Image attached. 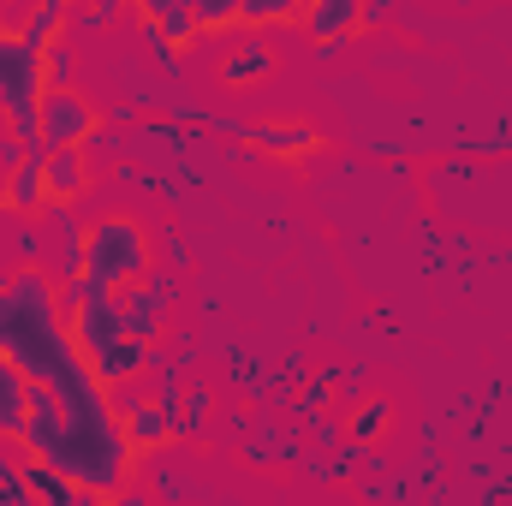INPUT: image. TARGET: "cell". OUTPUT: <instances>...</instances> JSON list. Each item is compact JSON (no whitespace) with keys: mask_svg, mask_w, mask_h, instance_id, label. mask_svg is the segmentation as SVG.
Here are the masks:
<instances>
[{"mask_svg":"<svg viewBox=\"0 0 512 506\" xmlns=\"http://www.w3.org/2000/svg\"><path fill=\"white\" fill-rule=\"evenodd\" d=\"M6 6H12V12H30V6H36V0H6Z\"/></svg>","mask_w":512,"mask_h":506,"instance_id":"24","label":"cell"},{"mask_svg":"<svg viewBox=\"0 0 512 506\" xmlns=\"http://www.w3.org/2000/svg\"><path fill=\"white\" fill-rule=\"evenodd\" d=\"M245 137H251V149H268V155H280V161H298V155H316V149H322V131L304 126V120H262V126H251Z\"/></svg>","mask_w":512,"mask_h":506,"instance_id":"13","label":"cell"},{"mask_svg":"<svg viewBox=\"0 0 512 506\" xmlns=\"http://www.w3.org/2000/svg\"><path fill=\"white\" fill-rule=\"evenodd\" d=\"M149 262H155V245H149L143 221L126 215V209H108V215H96V221L84 227V274H90L96 286L120 292V286H131V280L149 274Z\"/></svg>","mask_w":512,"mask_h":506,"instance_id":"4","label":"cell"},{"mask_svg":"<svg viewBox=\"0 0 512 506\" xmlns=\"http://www.w3.org/2000/svg\"><path fill=\"white\" fill-rule=\"evenodd\" d=\"M209 411H215L209 387H191V393H179V411H173V441H203V429H209Z\"/></svg>","mask_w":512,"mask_h":506,"instance_id":"17","label":"cell"},{"mask_svg":"<svg viewBox=\"0 0 512 506\" xmlns=\"http://www.w3.org/2000/svg\"><path fill=\"white\" fill-rule=\"evenodd\" d=\"M120 310H126V328L137 340H161V328H167V310H173V286L167 280H155V274H143V280H131L120 286Z\"/></svg>","mask_w":512,"mask_h":506,"instance_id":"10","label":"cell"},{"mask_svg":"<svg viewBox=\"0 0 512 506\" xmlns=\"http://www.w3.org/2000/svg\"><path fill=\"white\" fill-rule=\"evenodd\" d=\"M203 30H268L298 18V0H191Z\"/></svg>","mask_w":512,"mask_h":506,"instance_id":"7","label":"cell"},{"mask_svg":"<svg viewBox=\"0 0 512 506\" xmlns=\"http://www.w3.org/2000/svg\"><path fill=\"white\" fill-rule=\"evenodd\" d=\"M42 173H48V203H78L90 191V167H84V149L78 143L48 149L42 155Z\"/></svg>","mask_w":512,"mask_h":506,"instance_id":"14","label":"cell"},{"mask_svg":"<svg viewBox=\"0 0 512 506\" xmlns=\"http://www.w3.org/2000/svg\"><path fill=\"white\" fill-rule=\"evenodd\" d=\"M66 322H72V346L84 352V364L108 381V387H126V381H137L155 364L149 340H137L126 328L120 292H108V286H96L90 298H78V304L66 310Z\"/></svg>","mask_w":512,"mask_h":506,"instance_id":"3","label":"cell"},{"mask_svg":"<svg viewBox=\"0 0 512 506\" xmlns=\"http://www.w3.org/2000/svg\"><path fill=\"white\" fill-rule=\"evenodd\" d=\"M131 0H90V6H78V30H102L114 12H126Z\"/></svg>","mask_w":512,"mask_h":506,"instance_id":"21","label":"cell"},{"mask_svg":"<svg viewBox=\"0 0 512 506\" xmlns=\"http://www.w3.org/2000/svg\"><path fill=\"white\" fill-rule=\"evenodd\" d=\"M42 90H48V72H42V48L24 36V24H0V114H6V131L18 143H42Z\"/></svg>","mask_w":512,"mask_h":506,"instance_id":"5","label":"cell"},{"mask_svg":"<svg viewBox=\"0 0 512 506\" xmlns=\"http://www.w3.org/2000/svg\"><path fill=\"white\" fill-rule=\"evenodd\" d=\"M120 423H126V435H131V447H137V459L173 441V405H167L161 393H131V381L120 387Z\"/></svg>","mask_w":512,"mask_h":506,"instance_id":"9","label":"cell"},{"mask_svg":"<svg viewBox=\"0 0 512 506\" xmlns=\"http://www.w3.org/2000/svg\"><path fill=\"white\" fill-rule=\"evenodd\" d=\"M36 126H42V143H48V149H66V143L84 149V143L96 137V126H102V114L90 108V96H84L78 84H48Z\"/></svg>","mask_w":512,"mask_h":506,"instance_id":"6","label":"cell"},{"mask_svg":"<svg viewBox=\"0 0 512 506\" xmlns=\"http://www.w3.org/2000/svg\"><path fill=\"white\" fill-rule=\"evenodd\" d=\"M30 459L66 471L90 501H120L137 477V447H131L114 387L84 364V352L66 364L60 381H30V423L18 441Z\"/></svg>","mask_w":512,"mask_h":506,"instance_id":"1","label":"cell"},{"mask_svg":"<svg viewBox=\"0 0 512 506\" xmlns=\"http://www.w3.org/2000/svg\"><path fill=\"white\" fill-rule=\"evenodd\" d=\"M0 358L30 381H60L78 358L60 286L42 268H18L12 280H0Z\"/></svg>","mask_w":512,"mask_h":506,"instance_id":"2","label":"cell"},{"mask_svg":"<svg viewBox=\"0 0 512 506\" xmlns=\"http://www.w3.org/2000/svg\"><path fill=\"white\" fill-rule=\"evenodd\" d=\"M24 423H30V376L0 358V435L24 441Z\"/></svg>","mask_w":512,"mask_h":506,"instance_id":"16","label":"cell"},{"mask_svg":"<svg viewBox=\"0 0 512 506\" xmlns=\"http://www.w3.org/2000/svg\"><path fill=\"white\" fill-rule=\"evenodd\" d=\"M387 423H393V405H387V399H364V405L352 411V441H358V447L382 441V435H387Z\"/></svg>","mask_w":512,"mask_h":506,"instance_id":"18","label":"cell"},{"mask_svg":"<svg viewBox=\"0 0 512 506\" xmlns=\"http://www.w3.org/2000/svg\"><path fill=\"white\" fill-rule=\"evenodd\" d=\"M387 12H393V0H364V24H382Z\"/></svg>","mask_w":512,"mask_h":506,"instance_id":"23","label":"cell"},{"mask_svg":"<svg viewBox=\"0 0 512 506\" xmlns=\"http://www.w3.org/2000/svg\"><path fill=\"white\" fill-rule=\"evenodd\" d=\"M137 12H143V30H149V48L161 54V60H173L179 48H191L197 36H203V24H197V12H191V0H131Z\"/></svg>","mask_w":512,"mask_h":506,"instance_id":"8","label":"cell"},{"mask_svg":"<svg viewBox=\"0 0 512 506\" xmlns=\"http://www.w3.org/2000/svg\"><path fill=\"white\" fill-rule=\"evenodd\" d=\"M42 155H48V143H24V149H18V161H12V173H6V185H0V203H6V209L30 215V209H42V203H48Z\"/></svg>","mask_w":512,"mask_h":506,"instance_id":"12","label":"cell"},{"mask_svg":"<svg viewBox=\"0 0 512 506\" xmlns=\"http://www.w3.org/2000/svg\"><path fill=\"white\" fill-rule=\"evenodd\" d=\"M30 483H24V465L18 459H0V506H30Z\"/></svg>","mask_w":512,"mask_h":506,"instance_id":"19","label":"cell"},{"mask_svg":"<svg viewBox=\"0 0 512 506\" xmlns=\"http://www.w3.org/2000/svg\"><path fill=\"white\" fill-rule=\"evenodd\" d=\"M42 72H48V84H72V72H78V60H72V48L54 36L48 48H42Z\"/></svg>","mask_w":512,"mask_h":506,"instance_id":"20","label":"cell"},{"mask_svg":"<svg viewBox=\"0 0 512 506\" xmlns=\"http://www.w3.org/2000/svg\"><path fill=\"white\" fill-rule=\"evenodd\" d=\"M18 256H24V262H36V256H42V239H36V227H24V233H18Z\"/></svg>","mask_w":512,"mask_h":506,"instance_id":"22","label":"cell"},{"mask_svg":"<svg viewBox=\"0 0 512 506\" xmlns=\"http://www.w3.org/2000/svg\"><path fill=\"white\" fill-rule=\"evenodd\" d=\"M268 78H274V48H268L262 36L239 42V48L221 60V84H227V90H251V84H268Z\"/></svg>","mask_w":512,"mask_h":506,"instance_id":"15","label":"cell"},{"mask_svg":"<svg viewBox=\"0 0 512 506\" xmlns=\"http://www.w3.org/2000/svg\"><path fill=\"white\" fill-rule=\"evenodd\" d=\"M298 24L316 42H358L364 24V0H298Z\"/></svg>","mask_w":512,"mask_h":506,"instance_id":"11","label":"cell"}]
</instances>
